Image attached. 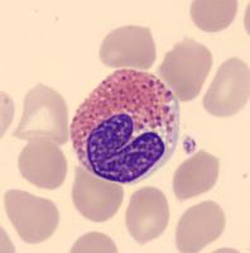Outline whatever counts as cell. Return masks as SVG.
<instances>
[{
    "mask_svg": "<svg viewBox=\"0 0 250 253\" xmlns=\"http://www.w3.org/2000/svg\"><path fill=\"white\" fill-rule=\"evenodd\" d=\"M179 123V101L158 76L121 69L83 100L70 134L83 169L109 181L135 185L170 161Z\"/></svg>",
    "mask_w": 250,
    "mask_h": 253,
    "instance_id": "1",
    "label": "cell"
},
{
    "mask_svg": "<svg viewBox=\"0 0 250 253\" xmlns=\"http://www.w3.org/2000/svg\"><path fill=\"white\" fill-rule=\"evenodd\" d=\"M18 167L27 181L44 190H56L67 176V160L57 143L44 138L28 141L19 157Z\"/></svg>",
    "mask_w": 250,
    "mask_h": 253,
    "instance_id": "9",
    "label": "cell"
},
{
    "mask_svg": "<svg viewBox=\"0 0 250 253\" xmlns=\"http://www.w3.org/2000/svg\"><path fill=\"white\" fill-rule=\"evenodd\" d=\"M72 203L78 213L91 221L110 220L123 204V185L76 167L72 186Z\"/></svg>",
    "mask_w": 250,
    "mask_h": 253,
    "instance_id": "7",
    "label": "cell"
},
{
    "mask_svg": "<svg viewBox=\"0 0 250 253\" xmlns=\"http://www.w3.org/2000/svg\"><path fill=\"white\" fill-rule=\"evenodd\" d=\"M72 253L78 252H118L115 243L111 241L109 236L99 232H90L77 239L73 247L71 248Z\"/></svg>",
    "mask_w": 250,
    "mask_h": 253,
    "instance_id": "13",
    "label": "cell"
},
{
    "mask_svg": "<svg viewBox=\"0 0 250 253\" xmlns=\"http://www.w3.org/2000/svg\"><path fill=\"white\" fill-rule=\"evenodd\" d=\"M226 227L224 210L213 200L186 210L176 229V246L182 253H196L220 238Z\"/></svg>",
    "mask_w": 250,
    "mask_h": 253,
    "instance_id": "10",
    "label": "cell"
},
{
    "mask_svg": "<svg viewBox=\"0 0 250 253\" xmlns=\"http://www.w3.org/2000/svg\"><path fill=\"white\" fill-rule=\"evenodd\" d=\"M236 12V0H196L191 5L193 23L205 32L226 29L233 23Z\"/></svg>",
    "mask_w": 250,
    "mask_h": 253,
    "instance_id": "12",
    "label": "cell"
},
{
    "mask_svg": "<svg viewBox=\"0 0 250 253\" xmlns=\"http://www.w3.org/2000/svg\"><path fill=\"white\" fill-rule=\"evenodd\" d=\"M220 161L216 156L201 150L187 158L173 176V193L179 202L210 191L217 182Z\"/></svg>",
    "mask_w": 250,
    "mask_h": 253,
    "instance_id": "11",
    "label": "cell"
},
{
    "mask_svg": "<svg viewBox=\"0 0 250 253\" xmlns=\"http://www.w3.org/2000/svg\"><path fill=\"white\" fill-rule=\"evenodd\" d=\"M170 223V204L161 190L153 186L137 190L130 196L125 224L139 245L163 234Z\"/></svg>",
    "mask_w": 250,
    "mask_h": 253,
    "instance_id": "8",
    "label": "cell"
},
{
    "mask_svg": "<svg viewBox=\"0 0 250 253\" xmlns=\"http://www.w3.org/2000/svg\"><path fill=\"white\" fill-rule=\"evenodd\" d=\"M99 56L107 67L147 71L157 56L152 32L139 26L114 29L104 38Z\"/></svg>",
    "mask_w": 250,
    "mask_h": 253,
    "instance_id": "5",
    "label": "cell"
},
{
    "mask_svg": "<svg viewBox=\"0 0 250 253\" xmlns=\"http://www.w3.org/2000/svg\"><path fill=\"white\" fill-rule=\"evenodd\" d=\"M213 67L210 49L195 40L186 38L175 44L158 67V78L179 101L199 96Z\"/></svg>",
    "mask_w": 250,
    "mask_h": 253,
    "instance_id": "3",
    "label": "cell"
},
{
    "mask_svg": "<svg viewBox=\"0 0 250 253\" xmlns=\"http://www.w3.org/2000/svg\"><path fill=\"white\" fill-rule=\"evenodd\" d=\"M249 96V65L233 57L225 61L217 70L202 104L211 115L227 118L238 114L248 104Z\"/></svg>",
    "mask_w": 250,
    "mask_h": 253,
    "instance_id": "6",
    "label": "cell"
},
{
    "mask_svg": "<svg viewBox=\"0 0 250 253\" xmlns=\"http://www.w3.org/2000/svg\"><path fill=\"white\" fill-rule=\"evenodd\" d=\"M6 215L18 236L29 245H37L53 236L60 213L56 204L22 190H9L4 196Z\"/></svg>",
    "mask_w": 250,
    "mask_h": 253,
    "instance_id": "4",
    "label": "cell"
},
{
    "mask_svg": "<svg viewBox=\"0 0 250 253\" xmlns=\"http://www.w3.org/2000/svg\"><path fill=\"white\" fill-rule=\"evenodd\" d=\"M14 137L24 141L44 138L57 144L67 143L71 134L64 96L44 84L33 87L24 98L23 115Z\"/></svg>",
    "mask_w": 250,
    "mask_h": 253,
    "instance_id": "2",
    "label": "cell"
}]
</instances>
